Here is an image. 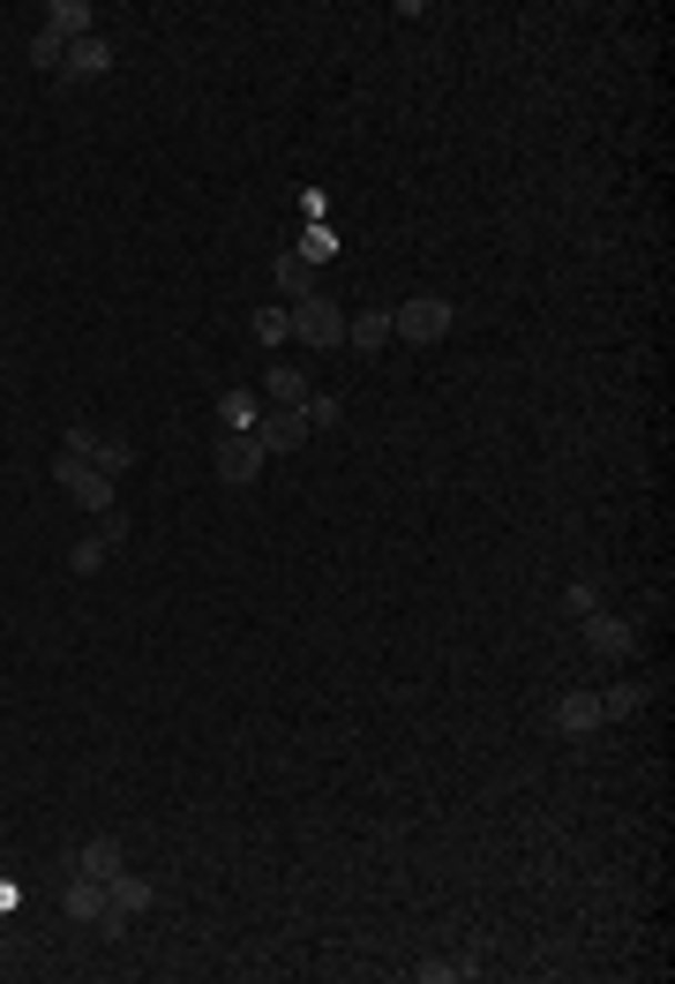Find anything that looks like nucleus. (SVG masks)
<instances>
[{"label":"nucleus","mask_w":675,"mask_h":984,"mask_svg":"<svg viewBox=\"0 0 675 984\" xmlns=\"http://www.w3.org/2000/svg\"><path fill=\"white\" fill-rule=\"evenodd\" d=\"M218 421H225V429H255V421H263V399H255V391H225V399H218Z\"/></svg>","instance_id":"16"},{"label":"nucleus","mask_w":675,"mask_h":984,"mask_svg":"<svg viewBox=\"0 0 675 984\" xmlns=\"http://www.w3.org/2000/svg\"><path fill=\"white\" fill-rule=\"evenodd\" d=\"M391 339V309H361V317L345 323V347H361V353H375Z\"/></svg>","instance_id":"14"},{"label":"nucleus","mask_w":675,"mask_h":984,"mask_svg":"<svg viewBox=\"0 0 675 984\" xmlns=\"http://www.w3.org/2000/svg\"><path fill=\"white\" fill-rule=\"evenodd\" d=\"M601 722H608L601 692H571V699H555V730H563V736H585V730H601Z\"/></svg>","instance_id":"11"},{"label":"nucleus","mask_w":675,"mask_h":984,"mask_svg":"<svg viewBox=\"0 0 675 984\" xmlns=\"http://www.w3.org/2000/svg\"><path fill=\"white\" fill-rule=\"evenodd\" d=\"M248 436H255L263 451H293V444H308V413H301V406H271L255 429H248Z\"/></svg>","instance_id":"8"},{"label":"nucleus","mask_w":675,"mask_h":984,"mask_svg":"<svg viewBox=\"0 0 675 984\" xmlns=\"http://www.w3.org/2000/svg\"><path fill=\"white\" fill-rule=\"evenodd\" d=\"M308 429H331V421H338V413H345V406H338V399H331V391H308Z\"/></svg>","instance_id":"20"},{"label":"nucleus","mask_w":675,"mask_h":984,"mask_svg":"<svg viewBox=\"0 0 675 984\" xmlns=\"http://www.w3.org/2000/svg\"><path fill=\"white\" fill-rule=\"evenodd\" d=\"M585 646H593L601 662H631V654H638V632H631L623 616H585Z\"/></svg>","instance_id":"9"},{"label":"nucleus","mask_w":675,"mask_h":984,"mask_svg":"<svg viewBox=\"0 0 675 984\" xmlns=\"http://www.w3.org/2000/svg\"><path fill=\"white\" fill-rule=\"evenodd\" d=\"M563 602L578 609V616H593V586H585V579H571V586H563Z\"/></svg>","instance_id":"23"},{"label":"nucleus","mask_w":675,"mask_h":984,"mask_svg":"<svg viewBox=\"0 0 675 984\" xmlns=\"http://www.w3.org/2000/svg\"><path fill=\"white\" fill-rule=\"evenodd\" d=\"M263 391H271V406H308V376H301V369H285V361L263 369Z\"/></svg>","instance_id":"15"},{"label":"nucleus","mask_w":675,"mask_h":984,"mask_svg":"<svg viewBox=\"0 0 675 984\" xmlns=\"http://www.w3.org/2000/svg\"><path fill=\"white\" fill-rule=\"evenodd\" d=\"M0 910H16V887H8V880H0Z\"/></svg>","instance_id":"24"},{"label":"nucleus","mask_w":675,"mask_h":984,"mask_svg":"<svg viewBox=\"0 0 675 984\" xmlns=\"http://www.w3.org/2000/svg\"><path fill=\"white\" fill-rule=\"evenodd\" d=\"M61 451L91 459L98 474H128V466H135V451H128V444H113V436H98V429H68V444H61Z\"/></svg>","instance_id":"7"},{"label":"nucleus","mask_w":675,"mask_h":984,"mask_svg":"<svg viewBox=\"0 0 675 984\" xmlns=\"http://www.w3.org/2000/svg\"><path fill=\"white\" fill-rule=\"evenodd\" d=\"M601 706H608V722H623V714H638V706H645V684H615Z\"/></svg>","instance_id":"18"},{"label":"nucleus","mask_w":675,"mask_h":984,"mask_svg":"<svg viewBox=\"0 0 675 984\" xmlns=\"http://www.w3.org/2000/svg\"><path fill=\"white\" fill-rule=\"evenodd\" d=\"M293 331H301V347H345V309L323 301V293H308L293 309Z\"/></svg>","instance_id":"4"},{"label":"nucleus","mask_w":675,"mask_h":984,"mask_svg":"<svg viewBox=\"0 0 675 984\" xmlns=\"http://www.w3.org/2000/svg\"><path fill=\"white\" fill-rule=\"evenodd\" d=\"M105 894H113V917H143V910H151V902H158V887H151V880H143V872H113V880H105Z\"/></svg>","instance_id":"12"},{"label":"nucleus","mask_w":675,"mask_h":984,"mask_svg":"<svg viewBox=\"0 0 675 984\" xmlns=\"http://www.w3.org/2000/svg\"><path fill=\"white\" fill-rule=\"evenodd\" d=\"M263 459H271V451L255 444V436H241V429L218 436V481H233V489H248V481L263 474Z\"/></svg>","instance_id":"5"},{"label":"nucleus","mask_w":675,"mask_h":984,"mask_svg":"<svg viewBox=\"0 0 675 984\" xmlns=\"http://www.w3.org/2000/svg\"><path fill=\"white\" fill-rule=\"evenodd\" d=\"M278 287L308 301V255H278Z\"/></svg>","instance_id":"19"},{"label":"nucleus","mask_w":675,"mask_h":984,"mask_svg":"<svg viewBox=\"0 0 675 984\" xmlns=\"http://www.w3.org/2000/svg\"><path fill=\"white\" fill-rule=\"evenodd\" d=\"M75 924H91V932H121V917H113V894H105V880H83L75 872V887H68V902H61Z\"/></svg>","instance_id":"6"},{"label":"nucleus","mask_w":675,"mask_h":984,"mask_svg":"<svg viewBox=\"0 0 675 984\" xmlns=\"http://www.w3.org/2000/svg\"><path fill=\"white\" fill-rule=\"evenodd\" d=\"M53 481H61V489H68L83 511H98V519H105V511H121V504H113V474H98L91 459H75V451H61V459H53Z\"/></svg>","instance_id":"2"},{"label":"nucleus","mask_w":675,"mask_h":984,"mask_svg":"<svg viewBox=\"0 0 675 984\" xmlns=\"http://www.w3.org/2000/svg\"><path fill=\"white\" fill-rule=\"evenodd\" d=\"M105 68H113V46H105L98 31H91V38H75V46L61 53V76H68V83H98Z\"/></svg>","instance_id":"10"},{"label":"nucleus","mask_w":675,"mask_h":984,"mask_svg":"<svg viewBox=\"0 0 675 984\" xmlns=\"http://www.w3.org/2000/svg\"><path fill=\"white\" fill-rule=\"evenodd\" d=\"M75 872H83V880H113V872H128L121 842H113V834H91V842H83V857H75Z\"/></svg>","instance_id":"13"},{"label":"nucleus","mask_w":675,"mask_h":984,"mask_svg":"<svg viewBox=\"0 0 675 984\" xmlns=\"http://www.w3.org/2000/svg\"><path fill=\"white\" fill-rule=\"evenodd\" d=\"M301 249H308V263H323V255L338 249V241H331V225H308V241H301Z\"/></svg>","instance_id":"21"},{"label":"nucleus","mask_w":675,"mask_h":984,"mask_svg":"<svg viewBox=\"0 0 675 984\" xmlns=\"http://www.w3.org/2000/svg\"><path fill=\"white\" fill-rule=\"evenodd\" d=\"M459 977H473V970H459V962H429L421 970V984H459Z\"/></svg>","instance_id":"22"},{"label":"nucleus","mask_w":675,"mask_h":984,"mask_svg":"<svg viewBox=\"0 0 675 984\" xmlns=\"http://www.w3.org/2000/svg\"><path fill=\"white\" fill-rule=\"evenodd\" d=\"M443 331H451V301H443V293H421V301L391 309V339H413V347H429V339H443Z\"/></svg>","instance_id":"3"},{"label":"nucleus","mask_w":675,"mask_h":984,"mask_svg":"<svg viewBox=\"0 0 675 984\" xmlns=\"http://www.w3.org/2000/svg\"><path fill=\"white\" fill-rule=\"evenodd\" d=\"M255 339H263V347L293 339V309H263V317H255Z\"/></svg>","instance_id":"17"},{"label":"nucleus","mask_w":675,"mask_h":984,"mask_svg":"<svg viewBox=\"0 0 675 984\" xmlns=\"http://www.w3.org/2000/svg\"><path fill=\"white\" fill-rule=\"evenodd\" d=\"M98 31V8L91 0H53V23L31 38V61L38 68H61V53L75 46V38H91Z\"/></svg>","instance_id":"1"}]
</instances>
